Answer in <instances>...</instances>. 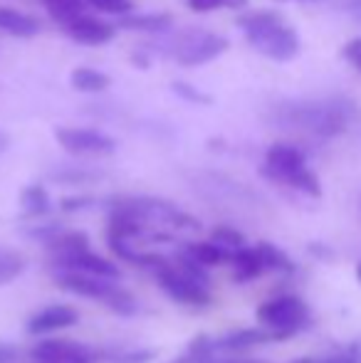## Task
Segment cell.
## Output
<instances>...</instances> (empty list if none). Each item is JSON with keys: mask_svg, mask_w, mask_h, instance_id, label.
<instances>
[{"mask_svg": "<svg viewBox=\"0 0 361 363\" xmlns=\"http://www.w3.org/2000/svg\"><path fill=\"white\" fill-rule=\"evenodd\" d=\"M45 247H48L52 264H57L70 257H77V255H82V252H89V235L82 233V230L60 228L52 238L45 240Z\"/></svg>", "mask_w": 361, "mask_h": 363, "instance_id": "cell-14", "label": "cell"}, {"mask_svg": "<svg viewBox=\"0 0 361 363\" xmlns=\"http://www.w3.org/2000/svg\"><path fill=\"white\" fill-rule=\"evenodd\" d=\"M171 15L169 13H129L119 18V28L136 30V33H154L161 35L171 28Z\"/></svg>", "mask_w": 361, "mask_h": 363, "instance_id": "cell-18", "label": "cell"}, {"mask_svg": "<svg viewBox=\"0 0 361 363\" xmlns=\"http://www.w3.org/2000/svg\"><path fill=\"white\" fill-rule=\"evenodd\" d=\"M260 171L270 181L294 188L309 198L322 196V183L317 173L307 166V156L292 144H272L265 151V163Z\"/></svg>", "mask_w": 361, "mask_h": 363, "instance_id": "cell-3", "label": "cell"}, {"mask_svg": "<svg viewBox=\"0 0 361 363\" xmlns=\"http://www.w3.org/2000/svg\"><path fill=\"white\" fill-rule=\"evenodd\" d=\"M8 146H10L8 134H5V131H0V153H3V151H8Z\"/></svg>", "mask_w": 361, "mask_h": 363, "instance_id": "cell-37", "label": "cell"}, {"mask_svg": "<svg viewBox=\"0 0 361 363\" xmlns=\"http://www.w3.org/2000/svg\"><path fill=\"white\" fill-rule=\"evenodd\" d=\"M55 181L65 183V186H74V183H89V181H96V173L94 171H74V168H70V171H55L52 173Z\"/></svg>", "mask_w": 361, "mask_h": 363, "instance_id": "cell-28", "label": "cell"}, {"mask_svg": "<svg viewBox=\"0 0 361 363\" xmlns=\"http://www.w3.org/2000/svg\"><path fill=\"white\" fill-rule=\"evenodd\" d=\"M272 341H282V336L265 326H250V329H238L226 334L223 339L216 341V351H231V354H240V351H250L255 346H265Z\"/></svg>", "mask_w": 361, "mask_h": 363, "instance_id": "cell-13", "label": "cell"}, {"mask_svg": "<svg viewBox=\"0 0 361 363\" xmlns=\"http://www.w3.org/2000/svg\"><path fill=\"white\" fill-rule=\"evenodd\" d=\"M342 57L347 60V62L352 65L354 69H359V72H361V38L349 40V43L344 45V48H342Z\"/></svg>", "mask_w": 361, "mask_h": 363, "instance_id": "cell-29", "label": "cell"}, {"mask_svg": "<svg viewBox=\"0 0 361 363\" xmlns=\"http://www.w3.org/2000/svg\"><path fill=\"white\" fill-rule=\"evenodd\" d=\"M171 91H174L176 96H181L183 101H191V104H213V99L206 91L188 84V82H171Z\"/></svg>", "mask_w": 361, "mask_h": 363, "instance_id": "cell-26", "label": "cell"}, {"mask_svg": "<svg viewBox=\"0 0 361 363\" xmlns=\"http://www.w3.org/2000/svg\"><path fill=\"white\" fill-rule=\"evenodd\" d=\"M260 250V257L265 262V269H272V272H282V274H292L294 272V262L282 252L279 247H274L272 242H260L257 245Z\"/></svg>", "mask_w": 361, "mask_h": 363, "instance_id": "cell-23", "label": "cell"}, {"mask_svg": "<svg viewBox=\"0 0 361 363\" xmlns=\"http://www.w3.org/2000/svg\"><path fill=\"white\" fill-rule=\"evenodd\" d=\"M228 48L231 43L223 35L203 28H188L171 40L169 52L181 67H201V65L218 60Z\"/></svg>", "mask_w": 361, "mask_h": 363, "instance_id": "cell-5", "label": "cell"}, {"mask_svg": "<svg viewBox=\"0 0 361 363\" xmlns=\"http://www.w3.org/2000/svg\"><path fill=\"white\" fill-rule=\"evenodd\" d=\"M181 255H186L188 259L198 262L201 267H221V264H231V257L233 252L228 250L218 247L216 242L211 240H198V242H188L186 247L181 250Z\"/></svg>", "mask_w": 361, "mask_h": 363, "instance_id": "cell-16", "label": "cell"}, {"mask_svg": "<svg viewBox=\"0 0 361 363\" xmlns=\"http://www.w3.org/2000/svg\"><path fill=\"white\" fill-rule=\"evenodd\" d=\"M38 30L40 23L33 15L0 5V33H8L13 38H33V35H38Z\"/></svg>", "mask_w": 361, "mask_h": 363, "instance_id": "cell-17", "label": "cell"}, {"mask_svg": "<svg viewBox=\"0 0 361 363\" xmlns=\"http://www.w3.org/2000/svg\"><path fill=\"white\" fill-rule=\"evenodd\" d=\"M169 363H196V361H193V359H191V356H188V354H183L181 359H174V361H169Z\"/></svg>", "mask_w": 361, "mask_h": 363, "instance_id": "cell-38", "label": "cell"}, {"mask_svg": "<svg viewBox=\"0 0 361 363\" xmlns=\"http://www.w3.org/2000/svg\"><path fill=\"white\" fill-rule=\"evenodd\" d=\"M70 84H72V89L84 91V94H101V91H106L111 86V79L101 69L74 67L72 74H70Z\"/></svg>", "mask_w": 361, "mask_h": 363, "instance_id": "cell-19", "label": "cell"}, {"mask_svg": "<svg viewBox=\"0 0 361 363\" xmlns=\"http://www.w3.org/2000/svg\"><path fill=\"white\" fill-rule=\"evenodd\" d=\"M65 33L70 35V40L84 45V48H101V45L111 43L116 38V28L106 20L91 18V15H79L77 20H72L70 25H65Z\"/></svg>", "mask_w": 361, "mask_h": 363, "instance_id": "cell-11", "label": "cell"}, {"mask_svg": "<svg viewBox=\"0 0 361 363\" xmlns=\"http://www.w3.org/2000/svg\"><path fill=\"white\" fill-rule=\"evenodd\" d=\"M357 116V106L347 96L324 99H284L270 109V121L279 129H294L304 134L332 139L349 129Z\"/></svg>", "mask_w": 361, "mask_h": 363, "instance_id": "cell-1", "label": "cell"}, {"mask_svg": "<svg viewBox=\"0 0 361 363\" xmlns=\"http://www.w3.org/2000/svg\"><path fill=\"white\" fill-rule=\"evenodd\" d=\"M289 363H317V359H312V356H307V359H297V361H289Z\"/></svg>", "mask_w": 361, "mask_h": 363, "instance_id": "cell-39", "label": "cell"}, {"mask_svg": "<svg viewBox=\"0 0 361 363\" xmlns=\"http://www.w3.org/2000/svg\"><path fill=\"white\" fill-rule=\"evenodd\" d=\"M238 28L245 40L272 62H289L299 55V35L287 20L274 10H252L238 18Z\"/></svg>", "mask_w": 361, "mask_h": 363, "instance_id": "cell-2", "label": "cell"}, {"mask_svg": "<svg viewBox=\"0 0 361 363\" xmlns=\"http://www.w3.org/2000/svg\"><path fill=\"white\" fill-rule=\"evenodd\" d=\"M79 321V311L70 304H50L45 309L35 311L33 316L28 319V334L33 336H48L55 334V331L70 329Z\"/></svg>", "mask_w": 361, "mask_h": 363, "instance_id": "cell-10", "label": "cell"}, {"mask_svg": "<svg viewBox=\"0 0 361 363\" xmlns=\"http://www.w3.org/2000/svg\"><path fill=\"white\" fill-rule=\"evenodd\" d=\"M231 267H233V282H238V284H248L260 277L262 272H267L257 247L235 250L231 257Z\"/></svg>", "mask_w": 361, "mask_h": 363, "instance_id": "cell-15", "label": "cell"}, {"mask_svg": "<svg viewBox=\"0 0 361 363\" xmlns=\"http://www.w3.org/2000/svg\"><path fill=\"white\" fill-rule=\"evenodd\" d=\"M357 277H359V282H361V262H359V267H357Z\"/></svg>", "mask_w": 361, "mask_h": 363, "instance_id": "cell-40", "label": "cell"}, {"mask_svg": "<svg viewBox=\"0 0 361 363\" xmlns=\"http://www.w3.org/2000/svg\"><path fill=\"white\" fill-rule=\"evenodd\" d=\"M87 5L99 13L119 15V18L134 13V0H87Z\"/></svg>", "mask_w": 361, "mask_h": 363, "instance_id": "cell-27", "label": "cell"}, {"mask_svg": "<svg viewBox=\"0 0 361 363\" xmlns=\"http://www.w3.org/2000/svg\"><path fill=\"white\" fill-rule=\"evenodd\" d=\"M188 8L196 13H211V10L223 8V0H188Z\"/></svg>", "mask_w": 361, "mask_h": 363, "instance_id": "cell-32", "label": "cell"}, {"mask_svg": "<svg viewBox=\"0 0 361 363\" xmlns=\"http://www.w3.org/2000/svg\"><path fill=\"white\" fill-rule=\"evenodd\" d=\"M55 284H57V289L67 291V294L87 296V299L99 301L106 309L116 311L121 316H131L139 309L136 296L129 289L121 287V284H116L114 279L89 277V274L79 272H57L55 274Z\"/></svg>", "mask_w": 361, "mask_h": 363, "instance_id": "cell-4", "label": "cell"}, {"mask_svg": "<svg viewBox=\"0 0 361 363\" xmlns=\"http://www.w3.org/2000/svg\"><path fill=\"white\" fill-rule=\"evenodd\" d=\"M40 3L45 5L50 18L62 25V28L72 23V20H77L79 15H84V8H87V0H40Z\"/></svg>", "mask_w": 361, "mask_h": 363, "instance_id": "cell-21", "label": "cell"}, {"mask_svg": "<svg viewBox=\"0 0 361 363\" xmlns=\"http://www.w3.org/2000/svg\"><path fill=\"white\" fill-rule=\"evenodd\" d=\"M25 269V257L10 247H0V284L13 282Z\"/></svg>", "mask_w": 361, "mask_h": 363, "instance_id": "cell-24", "label": "cell"}, {"mask_svg": "<svg viewBox=\"0 0 361 363\" xmlns=\"http://www.w3.org/2000/svg\"><path fill=\"white\" fill-rule=\"evenodd\" d=\"M91 198L89 196H72V198H62L60 201V208H62L65 213H77V211H84V208L91 206Z\"/></svg>", "mask_w": 361, "mask_h": 363, "instance_id": "cell-30", "label": "cell"}, {"mask_svg": "<svg viewBox=\"0 0 361 363\" xmlns=\"http://www.w3.org/2000/svg\"><path fill=\"white\" fill-rule=\"evenodd\" d=\"M211 242H216L218 247L228 250V252H235V250L245 247V235L231 225H216L211 230Z\"/></svg>", "mask_w": 361, "mask_h": 363, "instance_id": "cell-25", "label": "cell"}, {"mask_svg": "<svg viewBox=\"0 0 361 363\" xmlns=\"http://www.w3.org/2000/svg\"><path fill=\"white\" fill-rule=\"evenodd\" d=\"M52 267H57V272H79V274H89V277L114 279V282L121 277V269L116 267V262L101 257V255H94L91 250L77 255V257L65 259V262L52 264Z\"/></svg>", "mask_w": 361, "mask_h": 363, "instance_id": "cell-12", "label": "cell"}, {"mask_svg": "<svg viewBox=\"0 0 361 363\" xmlns=\"http://www.w3.org/2000/svg\"><path fill=\"white\" fill-rule=\"evenodd\" d=\"M30 363H96L99 351L72 339H43L28 351Z\"/></svg>", "mask_w": 361, "mask_h": 363, "instance_id": "cell-9", "label": "cell"}, {"mask_svg": "<svg viewBox=\"0 0 361 363\" xmlns=\"http://www.w3.org/2000/svg\"><path fill=\"white\" fill-rule=\"evenodd\" d=\"M347 10L361 18V0H347Z\"/></svg>", "mask_w": 361, "mask_h": 363, "instance_id": "cell-36", "label": "cell"}, {"mask_svg": "<svg viewBox=\"0 0 361 363\" xmlns=\"http://www.w3.org/2000/svg\"><path fill=\"white\" fill-rule=\"evenodd\" d=\"M55 141L74 156H109L116 151V141L109 134L84 126H60L55 129Z\"/></svg>", "mask_w": 361, "mask_h": 363, "instance_id": "cell-8", "label": "cell"}, {"mask_svg": "<svg viewBox=\"0 0 361 363\" xmlns=\"http://www.w3.org/2000/svg\"><path fill=\"white\" fill-rule=\"evenodd\" d=\"M109 363H149L156 359L154 349H104L99 351V361Z\"/></svg>", "mask_w": 361, "mask_h": 363, "instance_id": "cell-22", "label": "cell"}, {"mask_svg": "<svg viewBox=\"0 0 361 363\" xmlns=\"http://www.w3.org/2000/svg\"><path fill=\"white\" fill-rule=\"evenodd\" d=\"M317 363H361V354H357V351H344V354H337V356L317 359Z\"/></svg>", "mask_w": 361, "mask_h": 363, "instance_id": "cell-31", "label": "cell"}, {"mask_svg": "<svg viewBox=\"0 0 361 363\" xmlns=\"http://www.w3.org/2000/svg\"><path fill=\"white\" fill-rule=\"evenodd\" d=\"M208 363H267V361H262V359H245V356H240V359H211Z\"/></svg>", "mask_w": 361, "mask_h": 363, "instance_id": "cell-34", "label": "cell"}, {"mask_svg": "<svg viewBox=\"0 0 361 363\" xmlns=\"http://www.w3.org/2000/svg\"><path fill=\"white\" fill-rule=\"evenodd\" d=\"M257 321L265 329L279 334L284 341L309 324V306L304 304V299H299L294 294L272 296V299L262 301L257 306Z\"/></svg>", "mask_w": 361, "mask_h": 363, "instance_id": "cell-6", "label": "cell"}, {"mask_svg": "<svg viewBox=\"0 0 361 363\" xmlns=\"http://www.w3.org/2000/svg\"><path fill=\"white\" fill-rule=\"evenodd\" d=\"M50 193L40 183H30L23 193H20V208H23L25 218H43L50 213Z\"/></svg>", "mask_w": 361, "mask_h": 363, "instance_id": "cell-20", "label": "cell"}, {"mask_svg": "<svg viewBox=\"0 0 361 363\" xmlns=\"http://www.w3.org/2000/svg\"><path fill=\"white\" fill-rule=\"evenodd\" d=\"M248 5V0H223V8H231V10H243Z\"/></svg>", "mask_w": 361, "mask_h": 363, "instance_id": "cell-35", "label": "cell"}, {"mask_svg": "<svg viewBox=\"0 0 361 363\" xmlns=\"http://www.w3.org/2000/svg\"><path fill=\"white\" fill-rule=\"evenodd\" d=\"M154 277H156V282H159V287L166 291V296L174 299L176 304L191 306V309H208V306L213 304L211 289L193 282L191 277H186L181 269L174 267V262L161 267Z\"/></svg>", "mask_w": 361, "mask_h": 363, "instance_id": "cell-7", "label": "cell"}, {"mask_svg": "<svg viewBox=\"0 0 361 363\" xmlns=\"http://www.w3.org/2000/svg\"><path fill=\"white\" fill-rule=\"evenodd\" d=\"M18 354H20V351L15 349L13 344H5V341H0V363H13V361H18Z\"/></svg>", "mask_w": 361, "mask_h": 363, "instance_id": "cell-33", "label": "cell"}]
</instances>
